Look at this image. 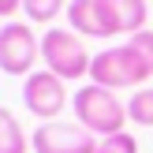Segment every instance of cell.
I'll return each instance as SVG.
<instances>
[{
    "label": "cell",
    "instance_id": "obj_7",
    "mask_svg": "<svg viewBox=\"0 0 153 153\" xmlns=\"http://www.w3.org/2000/svg\"><path fill=\"white\" fill-rule=\"evenodd\" d=\"M97 11H101L108 34H138V30H146L149 19L146 0H97Z\"/></svg>",
    "mask_w": 153,
    "mask_h": 153
},
{
    "label": "cell",
    "instance_id": "obj_2",
    "mask_svg": "<svg viewBox=\"0 0 153 153\" xmlns=\"http://www.w3.org/2000/svg\"><path fill=\"white\" fill-rule=\"evenodd\" d=\"M149 75H153L149 60L142 56L131 41L112 45V49H105V52H94V67H90L94 86H105V90H112V94H116V90H127V86H142Z\"/></svg>",
    "mask_w": 153,
    "mask_h": 153
},
{
    "label": "cell",
    "instance_id": "obj_3",
    "mask_svg": "<svg viewBox=\"0 0 153 153\" xmlns=\"http://www.w3.org/2000/svg\"><path fill=\"white\" fill-rule=\"evenodd\" d=\"M41 60H45V71H52L64 82H79L94 67V52H86L82 37L67 26H49L41 34Z\"/></svg>",
    "mask_w": 153,
    "mask_h": 153
},
{
    "label": "cell",
    "instance_id": "obj_4",
    "mask_svg": "<svg viewBox=\"0 0 153 153\" xmlns=\"http://www.w3.org/2000/svg\"><path fill=\"white\" fill-rule=\"evenodd\" d=\"M41 60V37L26 22H4L0 26V71L4 75H34Z\"/></svg>",
    "mask_w": 153,
    "mask_h": 153
},
{
    "label": "cell",
    "instance_id": "obj_9",
    "mask_svg": "<svg viewBox=\"0 0 153 153\" xmlns=\"http://www.w3.org/2000/svg\"><path fill=\"white\" fill-rule=\"evenodd\" d=\"M30 134H22L19 120L11 116V108L0 105V153H30Z\"/></svg>",
    "mask_w": 153,
    "mask_h": 153
},
{
    "label": "cell",
    "instance_id": "obj_1",
    "mask_svg": "<svg viewBox=\"0 0 153 153\" xmlns=\"http://www.w3.org/2000/svg\"><path fill=\"white\" fill-rule=\"evenodd\" d=\"M71 108H75V123H82L97 138L120 134L123 123L131 120L127 116V105L105 86H79L75 97H71Z\"/></svg>",
    "mask_w": 153,
    "mask_h": 153
},
{
    "label": "cell",
    "instance_id": "obj_13",
    "mask_svg": "<svg viewBox=\"0 0 153 153\" xmlns=\"http://www.w3.org/2000/svg\"><path fill=\"white\" fill-rule=\"evenodd\" d=\"M127 41H131L134 49H138L142 56L149 60V67H153V30H138V34H131V37H127Z\"/></svg>",
    "mask_w": 153,
    "mask_h": 153
},
{
    "label": "cell",
    "instance_id": "obj_12",
    "mask_svg": "<svg viewBox=\"0 0 153 153\" xmlns=\"http://www.w3.org/2000/svg\"><path fill=\"white\" fill-rule=\"evenodd\" d=\"M97 153H138V138H134L131 131L108 134V138H101V146H97Z\"/></svg>",
    "mask_w": 153,
    "mask_h": 153
},
{
    "label": "cell",
    "instance_id": "obj_14",
    "mask_svg": "<svg viewBox=\"0 0 153 153\" xmlns=\"http://www.w3.org/2000/svg\"><path fill=\"white\" fill-rule=\"evenodd\" d=\"M19 7H22V0H0V19H4V22H11Z\"/></svg>",
    "mask_w": 153,
    "mask_h": 153
},
{
    "label": "cell",
    "instance_id": "obj_6",
    "mask_svg": "<svg viewBox=\"0 0 153 153\" xmlns=\"http://www.w3.org/2000/svg\"><path fill=\"white\" fill-rule=\"evenodd\" d=\"M30 146H34V153H97L101 138L90 134L82 123L52 120V123H41L30 134Z\"/></svg>",
    "mask_w": 153,
    "mask_h": 153
},
{
    "label": "cell",
    "instance_id": "obj_5",
    "mask_svg": "<svg viewBox=\"0 0 153 153\" xmlns=\"http://www.w3.org/2000/svg\"><path fill=\"white\" fill-rule=\"evenodd\" d=\"M67 82L56 79L52 71H34L26 75V86H22V105H26L30 116H37L41 123H52L60 112L67 108Z\"/></svg>",
    "mask_w": 153,
    "mask_h": 153
},
{
    "label": "cell",
    "instance_id": "obj_10",
    "mask_svg": "<svg viewBox=\"0 0 153 153\" xmlns=\"http://www.w3.org/2000/svg\"><path fill=\"white\" fill-rule=\"evenodd\" d=\"M127 116H131V123H138V127H153V86H142V90L131 94Z\"/></svg>",
    "mask_w": 153,
    "mask_h": 153
},
{
    "label": "cell",
    "instance_id": "obj_8",
    "mask_svg": "<svg viewBox=\"0 0 153 153\" xmlns=\"http://www.w3.org/2000/svg\"><path fill=\"white\" fill-rule=\"evenodd\" d=\"M67 26L79 37H101V41L112 37L105 19H101V11H97V0H71L67 4Z\"/></svg>",
    "mask_w": 153,
    "mask_h": 153
},
{
    "label": "cell",
    "instance_id": "obj_11",
    "mask_svg": "<svg viewBox=\"0 0 153 153\" xmlns=\"http://www.w3.org/2000/svg\"><path fill=\"white\" fill-rule=\"evenodd\" d=\"M22 11L34 26H49L60 11H67V4L64 0H22Z\"/></svg>",
    "mask_w": 153,
    "mask_h": 153
}]
</instances>
